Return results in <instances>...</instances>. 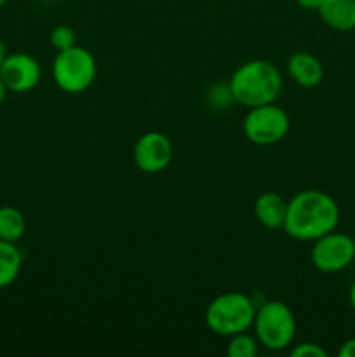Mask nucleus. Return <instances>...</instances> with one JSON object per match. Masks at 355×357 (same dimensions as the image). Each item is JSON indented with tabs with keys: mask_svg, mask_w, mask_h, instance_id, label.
<instances>
[{
	"mask_svg": "<svg viewBox=\"0 0 355 357\" xmlns=\"http://www.w3.org/2000/svg\"><path fill=\"white\" fill-rule=\"evenodd\" d=\"M338 356L340 357H355V338H350V340L345 342L343 345L338 351Z\"/></svg>",
	"mask_w": 355,
	"mask_h": 357,
	"instance_id": "a211bd4d",
	"label": "nucleus"
},
{
	"mask_svg": "<svg viewBox=\"0 0 355 357\" xmlns=\"http://www.w3.org/2000/svg\"><path fill=\"white\" fill-rule=\"evenodd\" d=\"M6 94H7V87H6V84H3V80L0 79V103L6 100Z\"/></svg>",
	"mask_w": 355,
	"mask_h": 357,
	"instance_id": "412c9836",
	"label": "nucleus"
},
{
	"mask_svg": "<svg viewBox=\"0 0 355 357\" xmlns=\"http://www.w3.org/2000/svg\"><path fill=\"white\" fill-rule=\"evenodd\" d=\"M51 44L56 51H65V49L73 47L75 44V31L66 24H58L51 31Z\"/></svg>",
	"mask_w": 355,
	"mask_h": 357,
	"instance_id": "dca6fc26",
	"label": "nucleus"
},
{
	"mask_svg": "<svg viewBox=\"0 0 355 357\" xmlns=\"http://www.w3.org/2000/svg\"><path fill=\"white\" fill-rule=\"evenodd\" d=\"M317 13L333 30L350 31L355 28V0H324Z\"/></svg>",
	"mask_w": 355,
	"mask_h": 357,
	"instance_id": "f8f14e48",
	"label": "nucleus"
},
{
	"mask_svg": "<svg viewBox=\"0 0 355 357\" xmlns=\"http://www.w3.org/2000/svg\"><path fill=\"white\" fill-rule=\"evenodd\" d=\"M348 300H350V305H352V309H354V312H355V281L352 282V286H350V293H348Z\"/></svg>",
	"mask_w": 355,
	"mask_h": 357,
	"instance_id": "aec40b11",
	"label": "nucleus"
},
{
	"mask_svg": "<svg viewBox=\"0 0 355 357\" xmlns=\"http://www.w3.org/2000/svg\"><path fill=\"white\" fill-rule=\"evenodd\" d=\"M310 260L324 274L343 271L355 260V241L347 234L333 230L313 241Z\"/></svg>",
	"mask_w": 355,
	"mask_h": 357,
	"instance_id": "0eeeda50",
	"label": "nucleus"
},
{
	"mask_svg": "<svg viewBox=\"0 0 355 357\" xmlns=\"http://www.w3.org/2000/svg\"><path fill=\"white\" fill-rule=\"evenodd\" d=\"M23 267V255L16 243L0 241V288L13 284Z\"/></svg>",
	"mask_w": 355,
	"mask_h": 357,
	"instance_id": "ddd939ff",
	"label": "nucleus"
},
{
	"mask_svg": "<svg viewBox=\"0 0 355 357\" xmlns=\"http://www.w3.org/2000/svg\"><path fill=\"white\" fill-rule=\"evenodd\" d=\"M289 115L284 108L275 103L249 108L242 122L244 136L251 143L260 146H270L282 142L289 132Z\"/></svg>",
	"mask_w": 355,
	"mask_h": 357,
	"instance_id": "423d86ee",
	"label": "nucleus"
},
{
	"mask_svg": "<svg viewBox=\"0 0 355 357\" xmlns=\"http://www.w3.org/2000/svg\"><path fill=\"white\" fill-rule=\"evenodd\" d=\"M322 2L324 0H296V3L306 10H319V7L322 6Z\"/></svg>",
	"mask_w": 355,
	"mask_h": 357,
	"instance_id": "6ab92c4d",
	"label": "nucleus"
},
{
	"mask_svg": "<svg viewBox=\"0 0 355 357\" xmlns=\"http://www.w3.org/2000/svg\"><path fill=\"white\" fill-rule=\"evenodd\" d=\"M285 215H287V201L275 192H265L254 202V216L267 229H282Z\"/></svg>",
	"mask_w": 355,
	"mask_h": 357,
	"instance_id": "9b49d317",
	"label": "nucleus"
},
{
	"mask_svg": "<svg viewBox=\"0 0 355 357\" xmlns=\"http://www.w3.org/2000/svg\"><path fill=\"white\" fill-rule=\"evenodd\" d=\"M233 101L247 108L270 105L282 93V75L274 63L267 59H251L242 63L228 80Z\"/></svg>",
	"mask_w": 355,
	"mask_h": 357,
	"instance_id": "f03ea898",
	"label": "nucleus"
},
{
	"mask_svg": "<svg viewBox=\"0 0 355 357\" xmlns=\"http://www.w3.org/2000/svg\"><path fill=\"white\" fill-rule=\"evenodd\" d=\"M292 357H326L327 352L324 351L320 345L312 344V342H305V344H298L291 351Z\"/></svg>",
	"mask_w": 355,
	"mask_h": 357,
	"instance_id": "f3484780",
	"label": "nucleus"
},
{
	"mask_svg": "<svg viewBox=\"0 0 355 357\" xmlns=\"http://www.w3.org/2000/svg\"><path fill=\"white\" fill-rule=\"evenodd\" d=\"M253 328L258 342L268 351H284L296 337L294 314L281 300H270L256 309Z\"/></svg>",
	"mask_w": 355,
	"mask_h": 357,
	"instance_id": "20e7f679",
	"label": "nucleus"
},
{
	"mask_svg": "<svg viewBox=\"0 0 355 357\" xmlns=\"http://www.w3.org/2000/svg\"><path fill=\"white\" fill-rule=\"evenodd\" d=\"M26 232V220L19 209L13 206L0 208V241L17 243Z\"/></svg>",
	"mask_w": 355,
	"mask_h": 357,
	"instance_id": "4468645a",
	"label": "nucleus"
},
{
	"mask_svg": "<svg viewBox=\"0 0 355 357\" xmlns=\"http://www.w3.org/2000/svg\"><path fill=\"white\" fill-rule=\"evenodd\" d=\"M6 45H3V42L0 40V65L3 63V59H6Z\"/></svg>",
	"mask_w": 355,
	"mask_h": 357,
	"instance_id": "4be33fe9",
	"label": "nucleus"
},
{
	"mask_svg": "<svg viewBox=\"0 0 355 357\" xmlns=\"http://www.w3.org/2000/svg\"><path fill=\"white\" fill-rule=\"evenodd\" d=\"M96 59L80 45L58 51L52 61V79L56 86L70 94L84 93L96 79Z\"/></svg>",
	"mask_w": 355,
	"mask_h": 357,
	"instance_id": "39448f33",
	"label": "nucleus"
},
{
	"mask_svg": "<svg viewBox=\"0 0 355 357\" xmlns=\"http://www.w3.org/2000/svg\"><path fill=\"white\" fill-rule=\"evenodd\" d=\"M7 2H9V0H0V9H2V7H3V6H6V3H7Z\"/></svg>",
	"mask_w": 355,
	"mask_h": 357,
	"instance_id": "5701e85b",
	"label": "nucleus"
},
{
	"mask_svg": "<svg viewBox=\"0 0 355 357\" xmlns=\"http://www.w3.org/2000/svg\"><path fill=\"white\" fill-rule=\"evenodd\" d=\"M132 157L143 173H160L173 160V143L164 132L148 131L138 138Z\"/></svg>",
	"mask_w": 355,
	"mask_h": 357,
	"instance_id": "6e6552de",
	"label": "nucleus"
},
{
	"mask_svg": "<svg viewBox=\"0 0 355 357\" xmlns=\"http://www.w3.org/2000/svg\"><path fill=\"white\" fill-rule=\"evenodd\" d=\"M254 314L256 307L249 296L237 291L223 293L205 309V324L212 333L230 338L249 330L253 326Z\"/></svg>",
	"mask_w": 355,
	"mask_h": 357,
	"instance_id": "7ed1b4c3",
	"label": "nucleus"
},
{
	"mask_svg": "<svg viewBox=\"0 0 355 357\" xmlns=\"http://www.w3.org/2000/svg\"><path fill=\"white\" fill-rule=\"evenodd\" d=\"M287 72L301 87H315L324 79V66L320 59L306 51H296L289 56Z\"/></svg>",
	"mask_w": 355,
	"mask_h": 357,
	"instance_id": "9d476101",
	"label": "nucleus"
},
{
	"mask_svg": "<svg viewBox=\"0 0 355 357\" xmlns=\"http://www.w3.org/2000/svg\"><path fill=\"white\" fill-rule=\"evenodd\" d=\"M40 65L37 59L24 52L6 56L0 65V79L10 93H28L40 82Z\"/></svg>",
	"mask_w": 355,
	"mask_h": 357,
	"instance_id": "1a4fd4ad",
	"label": "nucleus"
},
{
	"mask_svg": "<svg viewBox=\"0 0 355 357\" xmlns=\"http://www.w3.org/2000/svg\"><path fill=\"white\" fill-rule=\"evenodd\" d=\"M340 206L329 194L315 188L301 190L287 202V215L282 230L296 241H315L336 230Z\"/></svg>",
	"mask_w": 355,
	"mask_h": 357,
	"instance_id": "f257e3e1",
	"label": "nucleus"
},
{
	"mask_svg": "<svg viewBox=\"0 0 355 357\" xmlns=\"http://www.w3.org/2000/svg\"><path fill=\"white\" fill-rule=\"evenodd\" d=\"M258 338L244 333H237L230 337L228 345H226V354L228 357H254L258 354Z\"/></svg>",
	"mask_w": 355,
	"mask_h": 357,
	"instance_id": "2eb2a0df",
	"label": "nucleus"
}]
</instances>
